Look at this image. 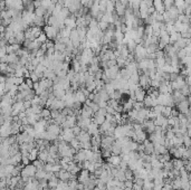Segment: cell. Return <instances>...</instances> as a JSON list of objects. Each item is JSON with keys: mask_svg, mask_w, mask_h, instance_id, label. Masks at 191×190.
I'll list each match as a JSON object with an SVG mask.
<instances>
[{"mask_svg": "<svg viewBox=\"0 0 191 190\" xmlns=\"http://www.w3.org/2000/svg\"><path fill=\"white\" fill-rule=\"evenodd\" d=\"M113 1H114V2H117V1H120V0H113Z\"/></svg>", "mask_w": 191, "mask_h": 190, "instance_id": "ba28073f", "label": "cell"}, {"mask_svg": "<svg viewBox=\"0 0 191 190\" xmlns=\"http://www.w3.org/2000/svg\"><path fill=\"white\" fill-rule=\"evenodd\" d=\"M109 162L112 164V166H114V167H117L120 163L122 162V160H121V158L119 156H109Z\"/></svg>", "mask_w": 191, "mask_h": 190, "instance_id": "3957f363", "label": "cell"}, {"mask_svg": "<svg viewBox=\"0 0 191 190\" xmlns=\"http://www.w3.org/2000/svg\"><path fill=\"white\" fill-rule=\"evenodd\" d=\"M43 29H44V33L47 35V37H48L49 41H56V39H57V36H58V34H59V30H58L56 27L46 25V26H44Z\"/></svg>", "mask_w": 191, "mask_h": 190, "instance_id": "6da1fadb", "label": "cell"}, {"mask_svg": "<svg viewBox=\"0 0 191 190\" xmlns=\"http://www.w3.org/2000/svg\"><path fill=\"white\" fill-rule=\"evenodd\" d=\"M46 14H47V9H46V8H44L43 6L35 9V15H36V16H38V17H45V15Z\"/></svg>", "mask_w": 191, "mask_h": 190, "instance_id": "277c9868", "label": "cell"}, {"mask_svg": "<svg viewBox=\"0 0 191 190\" xmlns=\"http://www.w3.org/2000/svg\"><path fill=\"white\" fill-rule=\"evenodd\" d=\"M171 37H170V41H177V39H180V35L179 34H176V33H171Z\"/></svg>", "mask_w": 191, "mask_h": 190, "instance_id": "8992f818", "label": "cell"}, {"mask_svg": "<svg viewBox=\"0 0 191 190\" xmlns=\"http://www.w3.org/2000/svg\"><path fill=\"white\" fill-rule=\"evenodd\" d=\"M37 39L40 41L41 44H45V43H46V41H48V37H47V35H46L45 33H44V31H43V33H41V34L39 35V37H38Z\"/></svg>", "mask_w": 191, "mask_h": 190, "instance_id": "5b68a950", "label": "cell"}, {"mask_svg": "<svg viewBox=\"0 0 191 190\" xmlns=\"http://www.w3.org/2000/svg\"><path fill=\"white\" fill-rule=\"evenodd\" d=\"M50 114H49V111L48 110H43L41 111V116L43 117H47V116H49Z\"/></svg>", "mask_w": 191, "mask_h": 190, "instance_id": "52a82bcc", "label": "cell"}, {"mask_svg": "<svg viewBox=\"0 0 191 190\" xmlns=\"http://www.w3.org/2000/svg\"><path fill=\"white\" fill-rule=\"evenodd\" d=\"M153 7L155 8L157 13L162 14L164 10V1L163 0H153Z\"/></svg>", "mask_w": 191, "mask_h": 190, "instance_id": "7a4b0ae2", "label": "cell"}]
</instances>
